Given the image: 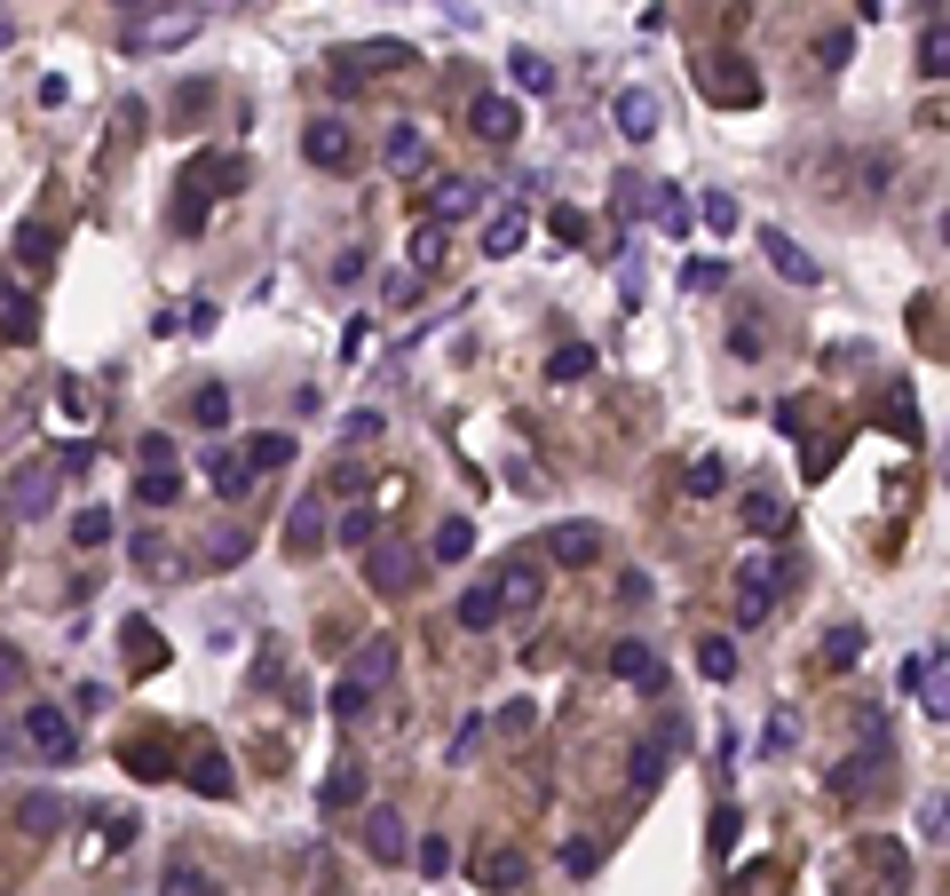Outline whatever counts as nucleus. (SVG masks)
Returning <instances> with one entry per match:
<instances>
[{
    "label": "nucleus",
    "mask_w": 950,
    "mask_h": 896,
    "mask_svg": "<svg viewBox=\"0 0 950 896\" xmlns=\"http://www.w3.org/2000/svg\"><path fill=\"white\" fill-rule=\"evenodd\" d=\"M467 548H475V524H467V516H452V524H436V540H428V555H436V563H460Z\"/></svg>",
    "instance_id": "34"
},
{
    "label": "nucleus",
    "mask_w": 950,
    "mask_h": 896,
    "mask_svg": "<svg viewBox=\"0 0 950 896\" xmlns=\"http://www.w3.org/2000/svg\"><path fill=\"white\" fill-rule=\"evenodd\" d=\"M48 501H56V469L48 460H32V469L9 476V516H40Z\"/></svg>",
    "instance_id": "15"
},
{
    "label": "nucleus",
    "mask_w": 950,
    "mask_h": 896,
    "mask_svg": "<svg viewBox=\"0 0 950 896\" xmlns=\"http://www.w3.org/2000/svg\"><path fill=\"white\" fill-rule=\"evenodd\" d=\"M135 563H143V572H166V540L159 532H135Z\"/></svg>",
    "instance_id": "54"
},
{
    "label": "nucleus",
    "mask_w": 950,
    "mask_h": 896,
    "mask_svg": "<svg viewBox=\"0 0 950 896\" xmlns=\"http://www.w3.org/2000/svg\"><path fill=\"white\" fill-rule=\"evenodd\" d=\"M507 72H515V88H531V95H547V88H555V64H547V56H531V48L507 56Z\"/></svg>",
    "instance_id": "35"
},
{
    "label": "nucleus",
    "mask_w": 950,
    "mask_h": 896,
    "mask_svg": "<svg viewBox=\"0 0 950 896\" xmlns=\"http://www.w3.org/2000/svg\"><path fill=\"white\" fill-rule=\"evenodd\" d=\"M658 778H665V746H658V738H641V746H634V793H650Z\"/></svg>",
    "instance_id": "43"
},
{
    "label": "nucleus",
    "mask_w": 950,
    "mask_h": 896,
    "mask_svg": "<svg viewBox=\"0 0 950 896\" xmlns=\"http://www.w3.org/2000/svg\"><path fill=\"white\" fill-rule=\"evenodd\" d=\"M198 476H207L222 501H238V492L254 484V469H246V452H238V445H207V452H198Z\"/></svg>",
    "instance_id": "11"
},
{
    "label": "nucleus",
    "mask_w": 950,
    "mask_h": 896,
    "mask_svg": "<svg viewBox=\"0 0 950 896\" xmlns=\"http://www.w3.org/2000/svg\"><path fill=\"white\" fill-rule=\"evenodd\" d=\"M444 246H452V239H444V222H413V239H404V262H413V278L436 271V262H444Z\"/></svg>",
    "instance_id": "30"
},
{
    "label": "nucleus",
    "mask_w": 950,
    "mask_h": 896,
    "mask_svg": "<svg viewBox=\"0 0 950 896\" xmlns=\"http://www.w3.org/2000/svg\"><path fill=\"white\" fill-rule=\"evenodd\" d=\"M547 222H555V239H563V246H587V215H579V207H555Z\"/></svg>",
    "instance_id": "51"
},
{
    "label": "nucleus",
    "mask_w": 950,
    "mask_h": 896,
    "mask_svg": "<svg viewBox=\"0 0 950 896\" xmlns=\"http://www.w3.org/2000/svg\"><path fill=\"white\" fill-rule=\"evenodd\" d=\"M467 873H475V888L507 896V888H523V881H531V857H523L515 841H491V849H475V857H467Z\"/></svg>",
    "instance_id": "8"
},
{
    "label": "nucleus",
    "mask_w": 950,
    "mask_h": 896,
    "mask_svg": "<svg viewBox=\"0 0 950 896\" xmlns=\"http://www.w3.org/2000/svg\"><path fill=\"white\" fill-rule=\"evenodd\" d=\"M864 658V627H832L824 635V667H856Z\"/></svg>",
    "instance_id": "41"
},
{
    "label": "nucleus",
    "mask_w": 950,
    "mask_h": 896,
    "mask_svg": "<svg viewBox=\"0 0 950 896\" xmlns=\"http://www.w3.org/2000/svg\"><path fill=\"white\" fill-rule=\"evenodd\" d=\"M697 72H705L697 88L712 95V104H729V112H753L761 104V80H753V64H744V56H705Z\"/></svg>",
    "instance_id": "5"
},
{
    "label": "nucleus",
    "mask_w": 950,
    "mask_h": 896,
    "mask_svg": "<svg viewBox=\"0 0 950 896\" xmlns=\"http://www.w3.org/2000/svg\"><path fill=\"white\" fill-rule=\"evenodd\" d=\"M333 540V516H325V501H301L293 516H286V555H317Z\"/></svg>",
    "instance_id": "17"
},
{
    "label": "nucleus",
    "mask_w": 950,
    "mask_h": 896,
    "mask_svg": "<svg viewBox=\"0 0 950 896\" xmlns=\"http://www.w3.org/2000/svg\"><path fill=\"white\" fill-rule=\"evenodd\" d=\"M16 690H24V651L0 643V699H16Z\"/></svg>",
    "instance_id": "49"
},
{
    "label": "nucleus",
    "mask_w": 950,
    "mask_h": 896,
    "mask_svg": "<svg viewBox=\"0 0 950 896\" xmlns=\"http://www.w3.org/2000/svg\"><path fill=\"white\" fill-rule=\"evenodd\" d=\"M190 421L198 428H230V389H198L190 397Z\"/></svg>",
    "instance_id": "44"
},
{
    "label": "nucleus",
    "mask_w": 950,
    "mask_h": 896,
    "mask_svg": "<svg viewBox=\"0 0 950 896\" xmlns=\"http://www.w3.org/2000/svg\"><path fill=\"white\" fill-rule=\"evenodd\" d=\"M230 191V183H246V159H230V168H222V159L207 151V159H190V168H183V183H175V230H183V239H190V230H207V191Z\"/></svg>",
    "instance_id": "1"
},
{
    "label": "nucleus",
    "mask_w": 950,
    "mask_h": 896,
    "mask_svg": "<svg viewBox=\"0 0 950 896\" xmlns=\"http://www.w3.org/2000/svg\"><path fill=\"white\" fill-rule=\"evenodd\" d=\"M16 262H24V271H48V262H56V230L48 222H24L16 230Z\"/></svg>",
    "instance_id": "33"
},
{
    "label": "nucleus",
    "mask_w": 950,
    "mask_h": 896,
    "mask_svg": "<svg viewBox=\"0 0 950 896\" xmlns=\"http://www.w3.org/2000/svg\"><path fill=\"white\" fill-rule=\"evenodd\" d=\"M737 524H744V532H753V540H776V532H785V508H776V492H744V508H737Z\"/></svg>",
    "instance_id": "26"
},
{
    "label": "nucleus",
    "mask_w": 950,
    "mask_h": 896,
    "mask_svg": "<svg viewBox=\"0 0 950 896\" xmlns=\"http://www.w3.org/2000/svg\"><path fill=\"white\" fill-rule=\"evenodd\" d=\"M127 761H135V778H175V770H166V754H151V746H127Z\"/></svg>",
    "instance_id": "56"
},
{
    "label": "nucleus",
    "mask_w": 950,
    "mask_h": 896,
    "mask_svg": "<svg viewBox=\"0 0 950 896\" xmlns=\"http://www.w3.org/2000/svg\"><path fill=\"white\" fill-rule=\"evenodd\" d=\"M364 849L381 857V865H404V857H413V841H404V817H396V809H364Z\"/></svg>",
    "instance_id": "18"
},
{
    "label": "nucleus",
    "mask_w": 950,
    "mask_h": 896,
    "mask_svg": "<svg viewBox=\"0 0 950 896\" xmlns=\"http://www.w3.org/2000/svg\"><path fill=\"white\" fill-rule=\"evenodd\" d=\"M420 873H428V881H436V873H452V841H444V834H428V841H420Z\"/></svg>",
    "instance_id": "52"
},
{
    "label": "nucleus",
    "mask_w": 950,
    "mask_h": 896,
    "mask_svg": "<svg viewBox=\"0 0 950 896\" xmlns=\"http://www.w3.org/2000/svg\"><path fill=\"white\" fill-rule=\"evenodd\" d=\"M475 198H484L475 183H460V175H436L420 207H428V222H460V215H475Z\"/></svg>",
    "instance_id": "19"
},
{
    "label": "nucleus",
    "mask_w": 950,
    "mask_h": 896,
    "mask_svg": "<svg viewBox=\"0 0 950 896\" xmlns=\"http://www.w3.org/2000/svg\"><path fill=\"white\" fill-rule=\"evenodd\" d=\"M682 484L697 492V501H705V492H721V484H729V469H721V452H697V460H690V476H682Z\"/></svg>",
    "instance_id": "45"
},
{
    "label": "nucleus",
    "mask_w": 950,
    "mask_h": 896,
    "mask_svg": "<svg viewBox=\"0 0 950 896\" xmlns=\"http://www.w3.org/2000/svg\"><path fill=\"white\" fill-rule=\"evenodd\" d=\"M499 611H507V604H499V579H475V587L460 595V611H452V619L467 627V635H484V627H491Z\"/></svg>",
    "instance_id": "25"
},
{
    "label": "nucleus",
    "mask_w": 950,
    "mask_h": 896,
    "mask_svg": "<svg viewBox=\"0 0 950 896\" xmlns=\"http://www.w3.org/2000/svg\"><path fill=\"white\" fill-rule=\"evenodd\" d=\"M238 452H246L254 476H269V469H286V460H293V437H286V428H262V437H246Z\"/></svg>",
    "instance_id": "28"
},
{
    "label": "nucleus",
    "mask_w": 950,
    "mask_h": 896,
    "mask_svg": "<svg viewBox=\"0 0 950 896\" xmlns=\"http://www.w3.org/2000/svg\"><path fill=\"white\" fill-rule=\"evenodd\" d=\"M792 579V563L776 572V563H737V604H729V619L737 627H761L768 611H776V587Z\"/></svg>",
    "instance_id": "4"
},
{
    "label": "nucleus",
    "mask_w": 950,
    "mask_h": 896,
    "mask_svg": "<svg viewBox=\"0 0 950 896\" xmlns=\"http://www.w3.org/2000/svg\"><path fill=\"white\" fill-rule=\"evenodd\" d=\"M871 865H879V873H888V881L903 888V849H895V841H871Z\"/></svg>",
    "instance_id": "57"
},
{
    "label": "nucleus",
    "mask_w": 950,
    "mask_h": 896,
    "mask_svg": "<svg viewBox=\"0 0 950 896\" xmlns=\"http://www.w3.org/2000/svg\"><path fill=\"white\" fill-rule=\"evenodd\" d=\"M381 72H420V48L413 41H349L333 56V80L357 88V80H381Z\"/></svg>",
    "instance_id": "2"
},
{
    "label": "nucleus",
    "mask_w": 950,
    "mask_h": 896,
    "mask_svg": "<svg viewBox=\"0 0 950 896\" xmlns=\"http://www.w3.org/2000/svg\"><path fill=\"white\" fill-rule=\"evenodd\" d=\"M594 555H602L594 524H555V532H547V563H563V572H587Z\"/></svg>",
    "instance_id": "13"
},
{
    "label": "nucleus",
    "mask_w": 950,
    "mask_h": 896,
    "mask_svg": "<svg viewBox=\"0 0 950 896\" xmlns=\"http://www.w3.org/2000/svg\"><path fill=\"white\" fill-rule=\"evenodd\" d=\"M238 555H246V532L230 524V532H215V563H238Z\"/></svg>",
    "instance_id": "58"
},
{
    "label": "nucleus",
    "mask_w": 950,
    "mask_h": 896,
    "mask_svg": "<svg viewBox=\"0 0 950 896\" xmlns=\"http://www.w3.org/2000/svg\"><path fill=\"white\" fill-rule=\"evenodd\" d=\"M879 761H888L879 746H871V754H847L839 770H832V793H847V802H856V793H871V785H879Z\"/></svg>",
    "instance_id": "29"
},
{
    "label": "nucleus",
    "mask_w": 950,
    "mask_h": 896,
    "mask_svg": "<svg viewBox=\"0 0 950 896\" xmlns=\"http://www.w3.org/2000/svg\"><path fill=\"white\" fill-rule=\"evenodd\" d=\"M364 579H372V595H404L413 587V548L404 540H364Z\"/></svg>",
    "instance_id": "10"
},
{
    "label": "nucleus",
    "mask_w": 950,
    "mask_h": 896,
    "mask_svg": "<svg viewBox=\"0 0 950 896\" xmlns=\"http://www.w3.org/2000/svg\"><path fill=\"white\" fill-rule=\"evenodd\" d=\"M697 675H705V682H729V675H737V643L705 635V643H697Z\"/></svg>",
    "instance_id": "37"
},
{
    "label": "nucleus",
    "mask_w": 950,
    "mask_h": 896,
    "mask_svg": "<svg viewBox=\"0 0 950 896\" xmlns=\"http://www.w3.org/2000/svg\"><path fill=\"white\" fill-rule=\"evenodd\" d=\"M903 690L927 707V722H942L950 714V675H942V643H927V651H911L903 658Z\"/></svg>",
    "instance_id": "7"
},
{
    "label": "nucleus",
    "mask_w": 950,
    "mask_h": 896,
    "mask_svg": "<svg viewBox=\"0 0 950 896\" xmlns=\"http://www.w3.org/2000/svg\"><path fill=\"white\" fill-rule=\"evenodd\" d=\"M357 793H364V770H357V761H341V770L325 778V793H317V809H341V802H357Z\"/></svg>",
    "instance_id": "38"
},
{
    "label": "nucleus",
    "mask_w": 950,
    "mask_h": 896,
    "mask_svg": "<svg viewBox=\"0 0 950 896\" xmlns=\"http://www.w3.org/2000/svg\"><path fill=\"white\" fill-rule=\"evenodd\" d=\"M523 239H531V222H523L515 207H507V215H491V222H484V254H491V262H507V254H515Z\"/></svg>",
    "instance_id": "31"
},
{
    "label": "nucleus",
    "mask_w": 950,
    "mask_h": 896,
    "mask_svg": "<svg viewBox=\"0 0 950 896\" xmlns=\"http://www.w3.org/2000/svg\"><path fill=\"white\" fill-rule=\"evenodd\" d=\"M0 563H9V548H0Z\"/></svg>",
    "instance_id": "61"
},
{
    "label": "nucleus",
    "mask_w": 950,
    "mask_h": 896,
    "mask_svg": "<svg viewBox=\"0 0 950 896\" xmlns=\"http://www.w3.org/2000/svg\"><path fill=\"white\" fill-rule=\"evenodd\" d=\"M705 230H721V239L737 230V198H729V191H712V198H705Z\"/></svg>",
    "instance_id": "50"
},
{
    "label": "nucleus",
    "mask_w": 950,
    "mask_h": 896,
    "mask_svg": "<svg viewBox=\"0 0 950 896\" xmlns=\"http://www.w3.org/2000/svg\"><path fill=\"white\" fill-rule=\"evenodd\" d=\"M942 817H950V802H942V793H927V809H919V841H942Z\"/></svg>",
    "instance_id": "55"
},
{
    "label": "nucleus",
    "mask_w": 950,
    "mask_h": 896,
    "mask_svg": "<svg viewBox=\"0 0 950 896\" xmlns=\"http://www.w3.org/2000/svg\"><path fill=\"white\" fill-rule=\"evenodd\" d=\"M467 119H475V136H484V143H515L523 136V112L507 104V95H475Z\"/></svg>",
    "instance_id": "16"
},
{
    "label": "nucleus",
    "mask_w": 950,
    "mask_h": 896,
    "mask_svg": "<svg viewBox=\"0 0 950 896\" xmlns=\"http://www.w3.org/2000/svg\"><path fill=\"white\" fill-rule=\"evenodd\" d=\"M16 825H24V834H56V825H63V809H56V793H32V802L16 809Z\"/></svg>",
    "instance_id": "42"
},
{
    "label": "nucleus",
    "mask_w": 950,
    "mask_h": 896,
    "mask_svg": "<svg viewBox=\"0 0 950 896\" xmlns=\"http://www.w3.org/2000/svg\"><path fill=\"white\" fill-rule=\"evenodd\" d=\"M9 41H16V24H9V16H0V48H9Z\"/></svg>",
    "instance_id": "60"
},
{
    "label": "nucleus",
    "mask_w": 950,
    "mask_h": 896,
    "mask_svg": "<svg viewBox=\"0 0 950 896\" xmlns=\"http://www.w3.org/2000/svg\"><path fill=\"white\" fill-rule=\"evenodd\" d=\"M175 492H183V469H175V460H143L135 501H143V508H175Z\"/></svg>",
    "instance_id": "24"
},
{
    "label": "nucleus",
    "mask_w": 950,
    "mask_h": 896,
    "mask_svg": "<svg viewBox=\"0 0 950 896\" xmlns=\"http://www.w3.org/2000/svg\"><path fill=\"white\" fill-rule=\"evenodd\" d=\"M816 56H824V72H839V64L856 56V32H824V48H816Z\"/></svg>",
    "instance_id": "53"
},
{
    "label": "nucleus",
    "mask_w": 950,
    "mask_h": 896,
    "mask_svg": "<svg viewBox=\"0 0 950 896\" xmlns=\"http://www.w3.org/2000/svg\"><path fill=\"white\" fill-rule=\"evenodd\" d=\"M594 374V349L587 342H563L555 357H547V381H587Z\"/></svg>",
    "instance_id": "36"
},
{
    "label": "nucleus",
    "mask_w": 950,
    "mask_h": 896,
    "mask_svg": "<svg viewBox=\"0 0 950 896\" xmlns=\"http://www.w3.org/2000/svg\"><path fill=\"white\" fill-rule=\"evenodd\" d=\"M389 175H420L428 168V136H420V127H389Z\"/></svg>",
    "instance_id": "27"
},
{
    "label": "nucleus",
    "mask_w": 950,
    "mask_h": 896,
    "mask_svg": "<svg viewBox=\"0 0 950 896\" xmlns=\"http://www.w3.org/2000/svg\"><path fill=\"white\" fill-rule=\"evenodd\" d=\"M942 72H950V24L927 16V32H919V80H942Z\"/></svg>",
    "instance_id": "32"
},
{
    "label": "nucleus",
    "mask_w": 950,
    "mask_h": 896,
    "mask_svg": "<svg viewBox=\"0 0 950 896\" xmlns=\"http://www.w3.org/2000/svg\"><path fill=\"white\" fill-rule=\"evenodd\" d=\"M119 9H127V0H119Z\"/></svg>",
    "instance_id": "62"
},
{
    "label": "nucleus",
    "mask_w": 950,
    "mask_h": 896,
    "mask_svg": "<svg viewBox=\"0 0 950 896\" xmlns=\"http://www.w3.org/2000/svg\"><path fill=\"white\" fill-rule=\"evenodd\" d=\"M159 896H222V881L207 865H190V857H166V873H159Z\"/></svg>",
    "instance_id": "23"
},
{
    "label": "nucleus",
    "mask_w": 950,
    "mask_h": 896,
    "mask_svg": "<svg viewBox=\"0 0 950 896\" xmlns=\"http://www.w3.org/2000/svg\"><path fill=\"white\" fill-rule=\"evenodd\" d=\"M610 119H618V136H626V143H650V136H658V95H650V88H618Z\"/></svg>",
    "instance_id": "14"
},
{
    "label": "nucleus",
    "mask_w": 950,
    "mask_h": 896,
    "mask_svg": "<svg viewBox=\"0 0 950 896\" xmlns=\"http://www.w3.org/2000/svg\"><path fill=\"white\" fill-rule=\"evenodd\" d=\"M389 675H396V635H364V643H357L349 682H357V690H381Z\"/></svg>",
    "instance_id": "20"
},
{
    "label": "nucleus",
    "mask_w": 950,
    "mask_h": 896,
    "mask_svg": "<svg viewBox=\"0 0 950 896\" xmlns=\"http://www.w3.org/2000/svg\"><path fill=\"white\" fill-rule=\"evenodd\" d=\"M785 746H792V714H776V722H768V738H761V754H785Z\"/></svg>",
    "instance_id": "59"
},
{
    "label": "nucleus",
    "mask_w": 950,
    "mask_h": 896,
    "mask_svg": "<svg viewBox=\"0 0 950 896\" xmlns=\"http://www.w3.org/2000/svg\"><path fill=\"white\" fill-rule=\"evenodd\" d=\"M610 675L634 690H658V651L650 643H610Z\"/></svg>",
    "instance_id": "22"
},
{
    "label": "nucleus",
    "mask_w": 950,
    "mask_h": 896,
    "mask_svg": "<svg viewBox=\"0 0 950 896\" xmlns=\"http://www.w3.org/2000/svg\"><path fill=\"white\" fill-rule=\"evenodd\" d=\"M0 334H9V342H32V334H40V310L9 294V302H0Z\"/></svg>",
    "instance_id": "40"
},
{
    "label": "nucleus",
    "mask_w": 950,
    "mask_h": 896,
    "mask_svg": "<svg viewBox=\"0 0 950 896\" xmlns=\"http://www.w3.org/2000/svg\"><path fill=\"white\" fill-rule=\"evenodd\" d=\"M207 32V9H166V16H135L127 24V48L135 56H151V48H183V41H198Z\"/></svg>",
    "instance_id": "6"
},
{
    "label": "nucleus",
    "mask_w": 950,
    "mask_h": 896,
    "mask_svg": "<svg viewBox=\"0 0 950 896\" xmlns=\"http://www.w3.org/2000/svg\"><path fill=\"white\" fill-rule=\"evenodd\" d=\"M183 785L207 793V802H230V785H238V778H230V754H222V746H198V754L183 761Z\"/></svg>",
    "instance_id": "12"
},
{
    "label": "nucleus",
    "mask_w": 950,
    "mask_h": 896,
    "mask_svg": "<svg viewBox=\"0 0 950 896\" xmlns=\"http://www.w3.org/2000/svg\"><path fill=\"white\" fill-rule=\"evenodd\" d=\"M761 254L776 262V278H792V286H816V278H824L816 262H808V246H792L785 230H761Z\"/></svg>",
    "instance_id": "21"
},
{
    "label": "nucleus",
    "mask_w": 950,
    "mask_h": 896,
    "mask_svg": "<svg viewBox=\"0 0 950 896\" xmlns=\"http://www.w3.org/2000/svg\"><path fill=\"white\" fill-rule=\"evenodd\" d=\"M301 151H310V168H325V175H357V136H349L341 119H310Z\"/></svg>",
    "instance_id": "9"
},
{
    "label": "nucleus",
    "mask_w": 950,
    "mask_h": 896,
    "mask_svg": "<svg viewBox=\"0 0 950 896\" xmlns=\"http://www.w3.org/2000/svg\"><path fill=\"white\" fill-rule=\"evenodd\" d=\"M119 635H127V658H135V667H151V658H166V643H151V619H127Z\"/></svg>",
    "instance_id": "46"
},
{
    "label": "nucleus",
    "mask_w": 950,
    "mask_h": 896,
    "mask_svg": "<svg viewBox=\"0 0 950 896\" xmlns=\"http://www.w3.org/2000/svg\"><path fill=\"white\" fill-rule=\"evenodd\" d=\"M112 532H119L112 508H80V516H72V540H80V548H112Z\"/></svg>",
    "instance_id": "39"
},
{
    "label": "nucleus",
    "mask_w": 950,
    "mask_h": 896,
    "mask_svg": "<svg viewBox=\"0 0 950 896\" xmlns=\"http://www.w3.org/2000/svg\"><path fill=\"white\" fill-rule=\"evenodd\" d=\"M24 746L40 754L48 770H63V761L80 754V730H72V714H63V707H40V699H32V707H24Z\"/></svg>",
    "instance_id": "3"
},
{
    "label": "nucleus",
    "mask_w": 950,
    "mask_h": 896,
    "mask_svg": "<svg viewBox=\"0 0 950 896\" xmlns=\"http://www.w3.org/2000/svg\"><path fill=\"white\" fill-rule=\"evenodd\" d=\"M333 532H341L349 548H364V540H381V524H372V508H349L341 524H333Z\"/></svg>",
    "instance_id": "48"
},
{
    "label": "nucleus",
    "mask_w": 950,
    "mask_h": 896,
    "mask_svg": "<svg viewBox=\"0 0 950 896\" xmlns=\"http://www.w3.org/2000/svg\"><path fill=\"white\" fill-rule=\"evenodd\" d=\"M325 707H333V714H341V722H357V714L372 707V690H357V682L341 675V682H333V699H325Z\"/></svg>",
    "instance_id": "47"
}]
</instances>
